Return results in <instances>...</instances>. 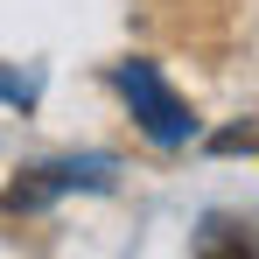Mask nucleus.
I'll use <instances>...</instances> for the list:
<instances>
[{
    "mask_svg": "<svg viewBox=\"0 0 259 259\" xmlns=\"http://www.w3.org/2000/svg\"><path fill=\"white\" fill-rule=\"evenodd\" d=\"M63 189H112V161H49V168H21L14 189L0 196V210H49Z\"/></svg>",
    "mask_w": 259,
    "mask_h": 259,
    "instance_id": "obj_2",
    "label": "nucleus"
},
{
    "mask_svg": "<svg viewBox=\"0 0 259 259\" xmlns=\"http://www.w3.org/2000/svg\"><path fill=\"white\" fill-rule=\"evenodd\" d=\"M35 98H42V77H14V70H0V105H21V112H28Z\"/></svg>",
    "mask_w": 259,
    "mask_h": 259,
    "instance_id": "obj_5",
    "label": "nucleus"
},
{
    "mask_svg": "<svg viewBox=\"0 0 259 259\" xmlns=\"http://www.w3.org/2000/svg\"><path fill=\"white\" fill-rule=\"evenodd\" d=\"M112 84L126 91V105H133V119H140V133L154 140V147H182L189 133H196V119H189V105L168 91V77L147 63V56H126L119 70H112Z\"/></svg>",
    "mask_w": 259,
    "mask_h": 259,
    "instance_id": "obj_1",
    "label": "nucleus"
},
{
    "mask_svg": "<svg viewBox=\"0 0 259 259\" xmlns=\"http://www.w3.org/2000/svg\"><path fill=\"white\" fill-rule=\"evenodd\" d=\"M203 147H210V154H252V147H259V119H245V126H224V133H210Z\"/></svg>",
    "mask_w": 259,
    "mask_h": 259,
    "instance_id": "obj_4",
    "label": "nucleus"
},
{
    "mask_svg": "<svg viewBox=\"0 0 259 259\" xmlns=\"http://www.w3.org/2000/svg\"><path fill=\"white\" fill-rule=\"evenodd\" d=\"M196 252H259V238H245L238 224L210 217V224H203V238H196Z\"/></svg>",
    "mask_w": 259,
    "mask_h": 259,
    "instance_id": "obj_3",
    "label": "nucleus"
}]
</instances>
